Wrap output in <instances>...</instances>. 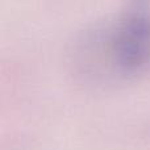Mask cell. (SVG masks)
<instances>
[{"mask_svg": "<svg viewBox=\"0 0 150 150\" xmlns=\"http://www.w3.org/2000/svg\"><path fill=\"white\" fill-rule=\"evenodd\" d=\"M98 62L119 74L137 70L150 61V16L132 11L99 30Z\"/></svg>", "mask_w": 150, "mask_h": 150, "instance_id": "obj_1", "label": "cell"}]
</instances>
